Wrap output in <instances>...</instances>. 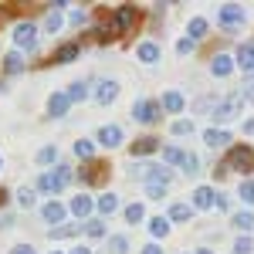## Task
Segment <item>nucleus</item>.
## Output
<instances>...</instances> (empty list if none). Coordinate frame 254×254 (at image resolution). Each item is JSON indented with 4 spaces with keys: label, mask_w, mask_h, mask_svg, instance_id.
<instances>
[{
    "label": "nucleus",
    "mask_w": 254,
    "mask_h": 254,
    "mask_svg": "<svg viewBox=\"0 0 254 254\" xmlns=\"http://www.w3.org/2000/svg\"><path fill=\"white\" fill-rule=\"evenodd\" d=\"M78 58V44H61L58 51H55V58L51 61H58V64H68V61H75Z\"/></svg>",
    "instance_id": "obj_17"
},
{
    "label": "nucleus",
    "mask_w": 254,
    "mask_h": 254,
    "mask_svg": "<svg viewBox=\"0 0 254 254\" xmlns=\"http://www.w3.org/2000/svg\"><path fill=\"white\" fill-rule=\"evenodd\" d=\"M183 105H187V102H183L180 92H166V95H163V109H166V112H183Z\"/></svg>",
    "instance_id": "obj_21"
},
{
    "label": "nucleus",
    "mask_w": 254,
    "mask_h": 254,
    "mask_svg": "<svg viewBox=\"0 0 254 254\" xmlns=\"http://www.w3.org/2000/svg\"><path fill=\"white\" fill-rule=\"evenodd\" d=\"M14 41H17V48H31V51H34V44H38V27H34V24H17Z\"/></svg>",
    "instance_id": "obj_8"
},
{
    "label": "nucleus",
    "mask_w": 254,
    "mask_h": 254,
    "mask_svg": "<svg viewBox=\"0 0 254 254\" xmlns=\"http://www.w3.org/2000/svg\"><path fill=\"white\" fill-rule=\"evenodd\" d=\"M241 105H244V95H241V92H234V95H227L224 102H217L214 119H217V122H231V119L241 116Z\"/></svg>",
    "instance_id": "obj_4"
},
{
    "label": "nucleus",
    "mask_w": 254,
    "mask_h": 254,
    "mask_svg": "<svg viewBox=\"0 0 254 254\" xmlns=\"http://www.w3.org/2000/svg\"><path fill=\"white\" fill-rule=\"evenodd\" d=\"M68 180H71V173H68V166H58V170H51V173H44L38 180V190H48V193H58L61 187H68Z\"/></svg>",
    "instance_id": "obj_6"
},
{
    "label": "nucleus",
    "mask_w": 254,
    "mask_h": 254,
    "mask_svg": "<svg viewBox=\"0 0 254 254\" xmlns=\"http://www.w3.org/2000/svg\"><path fill=\"white\" fill-rule=\"evenodd\" d=\"M126 251H129V241H126L122 234H116L112 237V254H126Z\"/></svg>",
    "instance_id": "obj_39"
},
{
    "label": "nucleus",
    "mask_w": 254,
    "mask_h": 254,
    "mask_svg": "<svg viewBox=\"0 0 254 254\" xmlns=\"http://www.w3.org/2000/svg\"><path fill=\"white\" fill-rule=\"evenodd\" d=\"M34 200H38V193H34L31 187H20L17 190V203L20 207H34Z\"/></svg>",
    "instance_id": "obj_29"
},
{
    "label": "nucleus",
    "mask_w": 254,
    "mask_h": 254,
    "mask_svg": "<svg viewBox=\"0 0 254 254\" xmlns=\"http://www.w3.org/2000/svg\"><path fill=\"white\" fill-rule=\"evenodd\" d=\"M163 159H166V163H187V153H183V149H176V146H166V153H163Z\"/></svg>",
    "instance_id": "obj_31"
},
{
    "label": "nucleus",
    "mask_w": 254,
    "mask_h": 254,
    "mask_svg": "<svg viewBox=\"0 0 254 254\" xmlns=\"http://www.w3.org/2000/svg\"><path fill=\"white\" fill-rule=\"evenodd\" d=\"M0 166H3V159H0Z\"/></svg>",
    "instance_id": "obj_51"
},
{
    "label": "nucleus",
    "mask_w": 254,
    "mask_h": 254,
    "mask_svg": "<svg viewBox=\"0 0 254 254\" xmlns=\"http://www.w3.org/2000/svg\"><path fill=\"white\" fill-rule=\"evenodd\" d=\"M200 254H214V251H200Z\"/></svg>",
    "instance_id": "obj_50"
},
{
    "label": "nucleus",
    "mask_w": 254,
    "mask_h": 254,
    "mask_svg": "<svg viewBox=\"0 0 254 254\" xmlns=\"http://www.w3.org/2000/svg\"><path fill=\"white\" fill-rule=\"evenodd\" d=\"M55 159H58V149H55V146H44L38 153V163H55Z\"/></svg>",
    "instance_id": "obj_36"
},
{
    "label": "nucleus",
    "mask_w": 254,
    "mask_h": 254,
    "mask_svg": "<svg viewBox=\"0 0 254 254\" xmlns=\"http://www.w3.org/2000/svg\"><path fill=\"white\" fill-rule=\"evenodd\" d=\"M139 61H146V64L159 61V48L153 44V41H142V44H139Z\"/></svg>",
    "instance_id": "obj_19"
},
{
    "label": "nucleus",
    "mask_w": 254,
    "mask_h": 254,
    "mask_svg": "<svg viewBox=\"0 0 254 254\" xmlns=\"http://www.w3.org/2000/svg\"><path fill=\"white\" fill-rule=\"evenodd\" d=\"M71 254H92V251H88V248H75Z\"/></svg>",
    "instance_id": "obj_48"
},
{
    "label": "nucleus",
    "mask_w": 254,
    "mask_h": 254,
    "mask_svg": "<svg viewBox=\"0 0 254 254\" xmlns=\"http://www.w3.org/2000/svg\"><path fill=\"white\" fill-rule=\"evenodd\" d=\"M75 153L88 163V159H92V153H95V142H92V139H78V142H75Z\"/></svg>",
    "instance_id": "obj_26"
},
{
    "label": "nucleus",
    "mask_w": 254,
    "mask_h": 254,
    "mask_svg": "<svg viewBox=\"0 0 254 254\" xmlns=\"http://www.w3.org/2000/svg\"><path fill=\"white\" fill-rule=\"evenodd\" d=\"M139 24V7H132V3H122V7H116L112 10V27H116V34H132Z\"/></svg>",
    "instance_id": "obj_3"
},
{
    "label": "nucleus",
    "mask_w": 254,
    "mask_h": 254,
    "mask_svg": "<svg viewBox=\"0 0 254 254\" xmlns=\"http://www.w3.org/2000/svg\"><path fill=\"white\" fill-rule=\"evenodd\" d=\"M224 166H227V173H231V170H237V173H251L254 170V149L251 146H231L227 156H224Z\"/></svg>",
    "instance_id": "obj_1"
},
{
    "label": "nucleus",
    "mask_w": 254,
    "mask_h": 254,
    "mask_svg": "<svg viewBox=\"0 0 254 254\" xmlns=\"http://www.w3.org/2000/svg\"><path fill=\"white\" fill-rule=\"evenodd\" d=\"M61 24H64V17H61L58 10H51V14H48V20H44V31H51V34H55Z\"/></svg>",
    "instance_id": "obj_34"
},
{
    "label": "nucleus",
    "mask_w": 254,
    "mask_h": 254,
    "mask_svg": "<svg viewBox=\"0 0 254 254\" xmlns=\"http://www.w3.org/2000/svg\"><path fill=\"white\" fill-rule=\"evenodd\" d=\"M203 142H207V146H227L231 136H227L224 129H207V132H203Z\"/></svg>",
    "instance_id": "obj_22"
},
{
    "label": "nucleus",
    "mask_w": 254,
    "mask_h": 254,
    "mask_svg": "<svg viewBox=\"0 0 254 254\" xmlns=\"http://www.w3.org/2000/svg\"><path fill=\"white\" fill-rule=\"evenodd\" d=\"M71 24H75V27H78V24H85V10H75V14H71Z\"/></svg>",
    "instance_id": "obj_45"
},
{
    "label": "nucleus",
    "mask_w": 254,
    "mask_h": 254,
    "mask_svg": "<svg viewBox=\"0 0 254 254\" xmlns=\"http://www.w3.org/2000/svg\"><path fill=\"white\" fill-rule=\"evenodd\" d=\"M98 142L109 146V149H116L119 142H122V126H102L98 129Z\"/></svg>",
    "instance_id": "obj_10"
},
{
    "label": "nucleus",
    "mask_w": 254,
    "mask_h": 254,
    "mask_svg": "<svg viewBox=\"0 0 254 254\" xmlns=\"http://www.w3.org/2000/svg\"><path fill=\"white\" fill-rule=\"evenodd\" d=\"M254 251V244H251V237H241L234 244V254H251Z\"/></svg>",
    "instance_id": "obj_41"
},
{
    "label": "nucleus",
    "mask_w": 254,
    "mask_h": 254,
    "mask_svg": "<svg viewBox=\"0 0 254 254\" xmlns=\"http://www.w3.org/2000/svg\"><path fill=\"white\" fill-rule=\"evenodd\" d=\"M231 224H234L237 231H251V227H254V214H251V210H244V214H234V220H231Z\"/></svg>",
    "instance_id": "obj_25"
},
{
    "label": "nucleus",
    "mask_w": 254,
    "mask_h": 254,
    "mask_svg": "<svg viewBox=\"0 0 254 254\" xmlns=\"http://www.w3.org/2000/svg\"><path fill=\"white\" fill-rule=\"evenodd\" d=\"M85 224H64V227H51L48 231V237H71V234H78Z\"/></svg>",
    "instance_id": "obj_23"
},
{
    "label": "nucleus",
    "mask_w": 254,
    "mask_h": 254,
    "mask_svg": "<svg viewBox=\"0 0 254 254\" xmlns=\"http://www.w3.org/2000/svg\"><path fill=\"white\" fill-rule=\"evenodd\" d=\"M109 170H112V166H109L105 159H88V163L78 170V180L85 183V187H102V183L109 180Z\"/></svg>",
    "instance_id": "obj_2"
},
{
    "label": "nucleus",
    "mask_w": 254,
    "mask_h": 254,
    "mask_svg": "<svg viewBox=\"0 0 254 254\" xmlns=\"http://www.w3.org/2000/svg\"><path fill=\"white\" fill-rule=\"evenodd\" d=\"M142 217H146V207H142V203H129V207H126V220H129V224H139Z\"/></svg>",
    "instance_id": "obj_27"
},
{
    "label": "nucleus",
    "mask_w": 254,
    "mask_h": 254,
    "mask_svg": "<svg viewBox=\"0 0 254 254\" xmlns=\"http://www.w3.org/2000/svg\"><path fill=\"white\" fill-rule=\"evenodd\" d=\"M190 129H193V122H190V119H180V122H173V136H187Z\"/></svg>",
    "instance_id": "obj_38"
},
{
    "label": "nucleus",
    "mask_w": 254,
    "mask_h": 254,
    "mask_svg": "<svg viewBox=\"0 0 254 254\" xmlns=\"http://www.w3.org/2000/svg\"><path fill=\"white\" fill-rule=\"evenodd\" d=\"M98 210H102V214H116V210H119V196L116 193L102 196V200H98Z\"/></svg>",
    "instance_id": "obj_28"
},
{
    "label": "nucleus",
    "mask_w": 254,
    "mask_h": 254,
    "mask_svg": "<svg viewBox=\"0 0 254 254\" xmlns=\"http://www.w3.org/2000/svg\"><path fill=\"white\" fill-rule=\"evenodd\" d=\"M146 193L153 196V200H163V196H166V187H163V183H146Z\"/></svg>",
    "instance_id": "obj_37"
},
{
    "label": "nucleus",
    "mask_w": 254,
    "mask_h": 254,
    "mask_svg": "<svg viewBox=\"0 0 254 254\" xmlns=\"http://www.w3.org/2000/svg\"><path fill=\"white\" fill-rule=\"evenodd\" d=\"M85 231H88L92 237H102V234H105V224H102V220H88V224H85Z\"/></svg>",
    "instance_id": "obj_40"
},
{
    "label": "nucleus",
    "mask_w": 254,
    "mask_h": 254,
    "mask_svg": "<svg viewBox=\"0 0 254 254\" xmlns=\"http://www.w3.org/2000/svg\"><path fill=\"white\" fill-rule=\"evenodd\" d=\"M142 254H163V251H159L156 244H149V248H142Z\"/></svg>",
    "instance_id": "obj_47"
},
{
    "label": "nucleus",
    "mask_w": 254,
    "mask_h": 254,
    "mask_svg": "<svg viewBox=\"0 0 254 254\" xmlns=\"http://www.w3.org/2000/svg\"><path fill=\"white\" fill-rule=\"evenodd\" d=\"M0 203H7V190L3 187H0Z\"/></svg>",
    "instance_id": "obj_49"
},
{
    "label": "nucleus",
    "mask_w": 254,
    "mask_h": 254,
    "mask_svg": "<svg viewBox=\"0 0 254 254\" xmlns=\"http://www.w3.org/2000/svg\"><path fill=\"white\" fill-rule=\"evenodd\" d=\"M187 31H190V34H187L190 41H200V38H203V31H207V20H203V17H193Z\"/></svg>",
    "instance_id": "obj_24"
},
{
    "label": "nucleus",
    "mask_w": 254,
    "mask_h": 254,
    "mask_svg": "<svg viewBox=\"0 0 254 254\" xmlns=\"http://www.w3.org/2000/svg\"><path fill=\"white\" fill-rule=\"evenodd\" d=\"M231 68H234V58H227V55H217L214 64H210V71H214L217 78H227V75H231Z\"/></svg>",
    "instance_id": "obj_15"
},
{
    "label": "nucleus",
    "mask_w": 254,
    "mask_h": 254,
    "mask_svg": "<svg viewBox=\"0 0 254 254\" xmlns=\"http://www.w3.org/2000/svg\"><path fill=\"white\" fill-rule=\"evenodd\" d=\"M95 98L102 102V105L116 102V98H119V85H116V81H102V85H98V92H95Z\"/></svg>",
    "instance_id": "obj_14"
},
{
    "label": "nucleus",
    "mask_w": 254,
    "mask_h": 254,
    "mask_svg": "<svg viewBox=\"0 0 254 254\" xmlns=\"http://www.w3.org/2000/svg\"><path fill=\"white\" fill-rule=\"evenodd\" d=\"M10 254H38V251H34L31 244H17V248H14V251H10Z\"/></svg>",
    "instance_id": "obj_44"
},
{
    "label": "nucleus",
    "mask_w": 254,
    "mask_h": 254,
    "mask_svg": "<svg viewBox=\"0 0 254 254\" xmlns=\"http://www.w3.org/2000/svg\"><path fill=\"white\" fill-rule=\"evenodd\" d=\"M170 220H190V207L187 203H173L170 207Z\"/></svg>",
    "instance_id": "obj_32"
},
{
    "label": "nucleus",
    "mask_w": 254,
    "mask_h": 254,
    "mask_svg": "<svg viewBox=\"0 0 254 254\" xmlns=\"http://www.w3.org/2000/svg\"><path fill=\"white\" fill-rule=\"evenodd\" d=\"M41 214H44L48 224H61V220H64V207H61L58 200H51V203H44V210H41Z\"/></svg>",
    "instance_id": "obj_16"
},
{
    "label": "nucleus",
    "mask_w": 254,
    "mask_h": 254,
    "mask_svg": "<svg viewBox=\"0 0 254 254\" xmlns=\"http://www.w3.org/2000/svg\"><path fill=\"white\" fill-rule=\"evenodd\" d=\"M241 95L248 98V102H254V85H248V88H244V92H241Z\"/></svg>",
    "instance_id": "obj_46"
},
{
    "label": "nucleus",
    "mask_w": 254,
    "mask_h": 254,
    "mask_svg": "<svg viewBox=\"0 0 254 254\" xmlns=\"http://www.w3.org/2000/svg\"><path fill=\"white\" fill-rule=\"evenodd\" d=\"M132 119H136V122H146V126H156V122H159V105L142 98V102L132 105Z\"/></svg>",
    "instance_id": "obj_7"
},
{
    "label": "nucleus",
    "mask_w": 254,
    "mask_h": 254,
    "mask_svg": "<svg viewBox=\"0 0 254 254\" xmlns=\"http://www.w3.org/2000/svg\"><path fill=\"white\" fill-rule=\"evenodd\" d=\"M92 207H95L92 196H85V193L71 200V214H78V217H88V214H92Z\"/></svg>",
    "instance_id": "obj_20"
},
{
    "label": "nucleus",
    "mask_w": 254,
    "mask_h": 254,
    "mask_svg": "<svg viewBox=\"0 0 254 254\" xmlns=\"http://www.w3.org/2000/svg\"><path fill=\"white\" fill-rule=\"evenodd\" d=\"M190 48H193V41H190V38H183V41H180V44H176V51H180V55H187Z\"/></svg>",
    "instance_id": "obj_43"
},
{
    "label": "nucleus",
    "mask_w": 254,
    "mask_h": 254,
    "mask_svg": "<svg viewBox=\"0 0 254 254\" xmlns=\"http://www.w3.org/2000/svg\"><path fill=\"white\" fill-rule=\"evenodd\" d=\"M156 149H159V139L156 136H142V139H136V142L129 146L132 156H149V153H156Z\"/></svg>",
    "instance_id": "obj_9"
},
{
    "label": "nucleus",
    "mask_w": 254,
    "mask_h": 254,
    "mask_svg": "<svg viewBox=\"0 0 254 254\" xmlns=\"http://www.w3.org/2000/svg\"><path fill=\"white\" fill-rule=\"evenodd\" d=\"M193 207H196V210L217 207V193L210 190V187H196V190H193Z\"/></svg>",
    "instance_id": "obj_12"
},
{
    "label": "nucleus",
    "mask_w": 254,
    "mask_h": 254,
    "mask_svg": "<svg viewBox=\"0 0 254 254\" xmlns=\"http://www.w3.org/2000/svg\"><path fill=\"white\" fill-rule=\"evenodd\" d=\"M55 254H61V251H55Z\"/></svg>",
    "instance_id": "obj_52"
},
{
    "label": "nucleus",
    "mask_w": 254,
    "mask_h": 254,
    "mask_svg": "<svg viewBox=\"0 0 254 254\" xmlns=\"http://www.w3.org/2000/svg\"><path fill=\"white\" fill-rule=\"evenodd\" d=\"M237 196H241L244 203H254V180H244L241 190H237Z\"/></svg>",
    "instance_id": "obj_33"
},
{
    "label": "nucleus",
    "mask_w": 254,
    "mask_h": 254,
    "mask_svg": "<svg viewBox=\"0 0 254 254\" xmlns=\"http://www.w3.org/2000/svg\"><path fill=\"white\" fill-rule=\"evenodd\" d=\"M149 231H153V237H166V231H170L166 217H153V220H149Z\"/></svg>",
    "instance_id": "obj_30"
},
{
    "label": "nucleus",
    "mask_w": 254,
    "mask_h": 254,
    "mask_svg": "<svg viewBox=\"0 0 254 254\" xmlns=\"http://www.w3.org/2000/svg\"><path fill=\"white\" fill-rule=\"evenodd\" d=\"M183 166H187V173H196V170H200V156H193V153H190Z\"/></svg>",
    "instance_id": "obj_42"
},
{
    "label": "nucleus",
    "mask_w": 254,
    "mask_h": 254,
    "mask_svg": "<svg viewBox=\"0 0 254 254\" xmlns=\"http://www.w3.org/2000/svg\"><path fill=\"white\" fill-rule=\"evenodd\" d=\"M68 105H71L68 92H64V95H61V92H55V95L48 98V112H51V116H64V112H68Z\"/></svg>",
    "instance_id": "obj_13"
},
{
    "label": "nucleus",
    "mask_w": 254,
    "mask_h": 254,
    "mask_svg": "<svg viewBox=\"0 0 254 254\" xmlns=\"http://www.w3.org/2000/svg\"><path fill=\"white\" fill-rule=\"evenodd\" d=\"M3 71H7V75H17V71H24V58H20V51L3 55Z\"/></svg>",
    "instance_id": "obj_18"
},
{
    "label": "nucleus",
    "mask_w": 254,
    "mask_h": 254,
    "mask_svg": "<svg viewBox=\"0 0 254 254\" xmlns=\"http://www.w3.org/2000/svg\"><path fill=\"white\" fill-rule=\"evenodd\" d=\"M237 64H241L248 75H254V41H244V44L237 48Z\"/></svg>",
    "instance_id": "obj_11"
},
{
    "label": "nucleus",
    "mask_w": 254,
    "mask_h": 254,
    "mask_svg": "<svg viewBox=\"0 0 254 254\" xmlns=\"http://www.w3.org/2000/svg\"><path fill=\"white\" fill-rule=\"evenodd\" d=\"M244 20H248V14H244V7H237V3H224L220 14H217V24H220L224 31H237Z\"/></svg>",
    "instance_id": "obj_5"
},
{
    "label": "nucleus",
    "mask_w": 254,
    "mask_h": 254,
    "mask_svg": "<svg viewBox=\"0 0 254 254\" xmlns=\"http://www.w3.org/2000/svg\"><path fill=\"white\" fill-rule=\"evenodd\" d=\"M85 95H88V88H85V81H75V85L68 88V98H71V102H81Z\"/></svg>",
    "instance_id": "obj_35"
}]
</instances>
